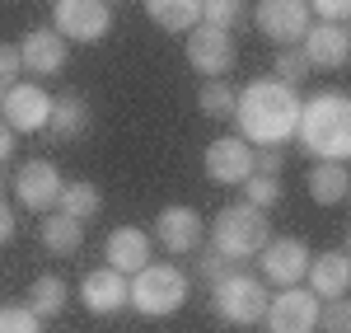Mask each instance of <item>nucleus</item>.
Returning a JSON list of instances; mask_svg holds the SVG:
<instances>
[{
  "label": "nucleus",
  "instance_id": "obj_6",
  "mask_svg": "<svg viewBox=\"0 0 351 333\" xmlns=\"http://www.w3.org/2000/svg\"><path fill=\"white\" fill-rule=\"evenodd\" d=\"M267 333H314L319 329V296L309 286H281L263 310Z\"/></svg>",
  "mask_w": 351,
  "mask_h": 333
},
{
  "label": "nucleus",
  "instance_id": "obj_34",
  "mask_svg": "<svg viewBox=\"0 0 351 333\" xmlns=\"http://www.w3.org/2000/svg\"><path fill=\"white\" fill-rule=\"evenodd\" d=\"M19 76V47H10V43H0V89H10Z\"/></svg>",
  "mask_w": 351,
  "mask_h": 333
},
{
  "label": "nucleus",
  "instance_id": "obj_13",
  "mask_svg": "<svg viewBox=\"0 0 351 333\" xmlns=\"http://www.w3.org/2000/svg\"><path fill=\"white\" fill-rule=\"evenodd\" d=\"M206 174L216 183H243L253 174V146L243 137H220L206 146Z\"/></svg>",
  "mask_w": 351,
  "mask_h": 333
},
{
  "label": "nucleus",
  "instance_id": "obj_10",
  "mask_svg": "<svg viewBox=\"0 0 351 333\" xmlns=\"http://www.w3.org/2000/svg\"><path fill=\"white\" fill-rule=\"evenodd\" d=\"M253 19L263 28V38L291 47V43L304 38V28H309V5H304V0H258Z\"/></svg>",
  "mask_w": 351,
  "mask_h": 333
},
{
  "label": "nucleus",
  "instance_id": "obj_4",
  "mask_svg": "<svg viewBox=\"0 0 351 333\" xmlns=\"http://www.w3.org/2000/svg\"><path fill=\"white\" fill-rule=\"evenodd\" d=\"M127 301H132L141 314L160 319V314H173V310L188 301V277L169 263H145L141 273H132L127 282Z\"/></svg>",
  "mask_w": 351,
  "mask_h": 333
},
{
  "label": "nucleus",
  "instance_id": "obj_7",
  "mask_svg": "<svg viewBox=\"0 0 351 333\" xmlns=\"http://www.w3.org/2000/svg\"><path fill=\"white\" fill-rule=\"evenodd\" d=\"M52 19H56L61 38H71V43H99L112 28V10H108V0H56Z\"/></svg>",
  "mask_w": 351,
  "mask_h": 333
},
{
  "label": "nucleus",
  "instance_id": "obj_15",
  "mask_svg": "<svg viewBox=\"0 0 351 333\" xmlns=\"http://www.w3.org/2000/svg\"><path fill=\"white\" fill-rule=\"evenodd\" d=\"M19 66H28L33 76H56L66 66V38L56 28H33L19 43Z\"/></svg>",
  "mask_w": 351,
  "mask_h": 333
},
{
  "label": "nucleus",
  "instance_id": "obj_12",
  "mask_svg": "<svg viewBox=\"0 0 351 333\" xmlns=\"http://www.w3.org/2000/svg\"><path fill=\"white\" fill-rule=\"evenodd\" d=\"M14 197L24 202L28 211H52L56 197H61V174H56L52 160H28L14 174Z\"/></svg>",
  "mask_w": 351,
  "mask_h": 333
},
{
  "label": "nucleus",
  "instance_id": "obj_11",
  "mask_svg": "<svg viewBox=\"0 0 351 333\" xmlns=\"http://www.w3.org/2000/svg\"><path fill=\"white\" fill-rule=\"evenodd\" d=\"M188 61H192V71L220 80V76L234 66V43H230V33H225V28H206V24L188 28Z\"/></svg>",
  "mask_w": 351,
  "mask_h": 333
},
{
  "label": "nucleus",
  "instance_id": "obj_26",
  "mask_svg": "<svg viewBox=\"0 0 351 333\" xmlns=\"http://www.w3.org/2000/svg\"><path fill=\"white\" fill-rule=\"evenodd\" d=\"M243 197H248V207H258V211L276 207V202L286 197L281 174H248V179H243Z\"/></svg>",
  "mask_w": 351,
  "mask_h": 333
},
{
  "label": "nucleus",
  "instance_id": "obj_33",
  "mask_svg": "<svg viewBox=\"0 0 351 333\" xmlns=\"http://www.w3.org/2000/svg\"><path fill=\"white\" fill-rule=\"evenodd\" d=\"M253 174H281V146H258L253 150Z\"/></svg>",
  "mask_w": 351,
  "mask_h": 333
},
{
  "label": "nucleus",
  "instance_id": "obj_30",
  "mask_svg": "<svg viewBox=\"0 0 351 333\" xmlns=\"http://www.w3.org/2000/svg\"><path fill=\"white\" fill-rule=\"evenodd\" d=\"M309 71H314V66L304 61V52H291V47H286V52L276 56V76H271V80H281V84H291V89H295V84H304Z\"/></svg>",
  "mask_w": 351,
  "mask_h": 333
},
{
  "label": "nucleus",
  "instance_id": "obj_2",
  "mask_svg": "<svg viewBox=\"0 0 351 333\" xmlns=\"http://www.w3.org/2000/svg\"><path fill=\"white\" fill-rule=\"evenodd\" d=\"M295 137L319 160H347L351 155V99L342 89H324L309 104H300Z\"/></svg>",
  "mask_w": 351,
  "mask_h": 333
},
{
  "label": "nucleus",
  "instance_id": "obj_18",
  "mask_svg": "<svg viewBox=\"0 0 351 333\" xmlns=\"http://www.w3.org/2000/svg\"><path fill=\"white\" fill-rule=\"evenodd\" d=\"M155 235H160V244L169 253H188V249L202 244V216L192 207H164Z\"/></svg>",
  "mask_w": 351,
  "mask_h": 333
},
{
  "label": "nucleus",
  "instance_id": "obj_21",
  "mask_svg": "<svg viewBox=\"0 0 351 333\" xmlns=\"http://www.w3.org/2000/svg\"><path fill=\"white\" fill-rule=\"evenodd\" d=\"M145 14L164 33H188L202 24V0H145Z\"/></svg>",
  "mask_w": 351,
  "mask_h": 333
},
{
  "label": "nucleus",
  "instance_id": "obj_32",
  "mask_svg": "<svg viewBox=\"0 0 351 333\" xmlns=\"http://www.w3.org/2000/svg\"><path fill=\"white\" fill-rule=\"evenodd\" d=\"M304 5H314V14H319L324 24H342L351 14V0H304Z\"/></svg>",
  "mask_w": 351,
  "mask_h": 333
},
{
  "label": "nucleus",
  "instance_id": "obj_27",
  "mask_svg": "<svg viewBox=\"0 0 351 333\" xmlns=\"http://www.w3.org/2000/svg\"><path fill=\"white\" fill-rule=\"evenodd\" d=\"M234 94H239V89H230L225 80H206L202 94H197V104H202L206 117H234Z\"/></svg>",
  "mask_w": 351,
  "mask_h": 333
},
{
  "label": "nucleus",
  "instance_id": "obj_28",
  "mask_svg": "<svg viewBox=\"0 0 351 333\" xmlns=\"http://www.w3.org/2000/svg\"><path fill=\"white\" fill-rule=\"evenodd\" d=\"M319 329H324V333H351L347 296H337V301H319Z\"/></svg>",
  "mask_w": 351,
  "mask_h": 333
},
{
  "label": "nucleus",
  "instance_id": "obj_3",
  "mask_svg": "<svg viewBox=\"0 0 351 333\" xmlns=\"http://www.w3.org/2000/svg\"><path fill=\"white\" fill-rule=\"evenodd\" d=\"M267 240H271L267 211H258V207H248V202H243V207H225L216 221H211V249L225 253L230 263L253 258Z\"/></svg>",
  "mask_w": 351,
  "mask_h": 333
},
{
  "label": "nucleus",
  "instance_id": "obj_25",
  "mask_svg": "<svg viewBox=\"0 0 351 333\" xmlns=\"http://www.w3.org/2000/svg\"><path fill=\"white\" fill-rule=\"evenodd\" d=\"M66 301H71V291H66V282H61V277H38L33 286H28V310H33L38 319L61 314Z\"/></svg>",
  "mask_w": 351,
  "mask_h": 333
},
{
  "label": "nucleus",
  "instance_id": "obj_9",
  "mask_svg": "<svg viewBox=\"0 0 351 333\" xmlns=\"http://www.w3.org/2000/svg\"><path fill=\"white\" fill-rule=\"evenodd\" d=\"M0 108H5V127L10 132H43L47 117H52V94H43L38 84H10L0 94Z\"/></svg>",
  "mask_w": 351,
  "mask_h": 333
},
{
  "label": "nucleus",
  "instance_id": "obj_36",
  "mask_svg": "<svg viewBox=\"0 0 351 333\" xmlns=\"http://www.w3.org/2000/svg\"><path fill=\"white\" fill-rule=\"evenodd\" d=\"M10 240H14V211L0 202V244H10Z\"/></svg>",
  "mask_w": 351,
  "mask_h": 333
},
{
  "label": "nucleus",
  "instance_id": "obj_1",
  "mask_svg": "<svg viewBox=\"0 0 351 333\" xmlns=\"http://www.w3.org/2000/svg\"><path fill=\"white\" fill-rule=\"evenodd\" d=\"M234 117H239V137L248 146H286L300 122V94L291 84L263 76V80L243 84V94H234Z\"/></svg>",
  "mask_w": 351,
  "mask_h": 333
},
{
  "label": "nucleus",
  "instance_id": "obj_19",
  "mask_svg": "<svg viewBox=\"0 0 351 333\" xmlns=\"http://www.w3.org/2000/svg\"><path fill=\"white\" fill-rule=\"evenodd\" d=\"M150 263V235L145 230H136V225H122V230H112L108 235V268L112 273H122V277H132Z\"/></svg>",
  "mask_w": 351,
  "mask_h": 333
},
{
  "label": "nucleus",
  "instance_id": "obj_20",
  "mask_svg": "<svg viewBox=\"0 0 351 333\" xmlns=\"http://www.w3.org/2000/svg\"><path fill=\"white\" fill-rule=\"evenodd\" d=\"M351 179H347V165L342 160H319V165L309 169V197L314 202H324V207H337L342 197H347Z\"/></svg>",
  "mask_w": 351,
  "mask_h": 333
},
{
  "label": "nucleus",
  "instance_id": "obj_31",
  "mask_svg": "<svg viewBox=\"0 0 351 333\" xmlns=\"http://www.w3.org/2000/svg\"><path fill=\"white\" fill-rule=\"evenodd\" d=\"M0 333H43V319L28 306H5L0 310Z\"/></svg>",
  "mask_w": 351,
  "mask_h": 333
},
{
  "label": "nucleus",
  "instance_id": "obj_22",
  "mask_svg": "<svg viewBox=\"0 0 351 333\" xmlns=\"http://www.w3.org/2000/svg\"><path fill=\"white\" fill-rule=\"evenodd\" d=\"M43 244H47L56 258H71V253L84 244V221L66 216V211H52V216H43Z\"/></svg>",
  "mask_w": 351,
  "mask_h": 333
},
{
  "label": "nucleus",
  "instance_id": "obj_5",
  "mask_svg": "<svg viewBox=\"0 0 351 333\" xmlns=\"http://www.w3.org/2000/svg\"><path fill=\"white\" fill-rule=\"evenodd\" d=\"M211 296H216V314L225 319V324H239V329H248V324H263V310H267V286L258 277H248V273H225L220 282H211Z\"/></svg>",
  "mask_w": 351,
  "mask_h": 333
},
{
  "label": "nucleus",
  "instance_id": "obj_35",
  "mask_svg": "<svg viewBox=\"0 0 351 333\" xmlns=\"http://www.w3.org/2000/svg\"><path fill=\"white\" fill-rule=\"evenodd\" d=\"M230 268H234V263H230L225 253H216V249H211V253H202V277H206V282H220L225 273H230Z\"/></svg>",
  "mask_w": 351,
  "mask_h": 333
},
{
  "label": "nucleus",
  "instance_id": "obj_17",
  "mask_svg": "<svg viewBox=\"0 0 351 333\" xmlns=\"http://www.w3.org/2000/svg\"><path fill=\"white\" fill-rule=\"evenodd\" d=\"M80 301H84V310H94V314H117V310L127 306V277L112 273V268L84 273L80 277Z\"/></svg>",
  "mask_w": 351,
  "mask_h": 333
},
{
  "label": "nucleus",
  "instance_id": "obj_8",
  "mask_svg": "<svg viewBox=\"0 0 351 333\" xmlns=\"http://www.w3.org/2000/svg\"><path fill=\"white\" fill-rule=\"evenodd\" d=\"M253 258L263 263V277L276 282V286H300L304 282V268H309V249H304V240H295V235L267 240Z\"/></svg>",
  "mask_w": 351,
  "mask_h": 333
},
{
  "label": "nucleus",
  "instance_id": "obj_38",
  "mask_svg": "<svg viewBox=\"0 0 351 333\" xmlns=\"http://www.w3.org/2000/svg\"><path fill=\"white\" fill-rule=\"evenodd\" d=\"M0 183H5V174H0Z\"/></svg>",
  "mask_w": 351,
  "mask_h": 333
},
{
  "label": "nucleus",
  "instance_id": "obj_14",
  "mask_svg": "<svg viewBox=\"0 0 351 333\" xmlns=\"http://www.w3.org/2000/svg\"><path fill=\"white\" fill-rule=\"evenodd\" d=\"M347 56H351L347 24H314V28H304V61H309V66L337 71V66H347Z\"/></svg>",
  "mask_w": 351,
  "mask_h": 333
},
{
  "label": "nucleus",
  "instance_id": "obj_16",
  "mask_svg": "<svg viewBox=\"0 0 351 333\" xmlns=\"http://www.w3.org/2000/svg\"><path fill=\"white\" fill-rule=\"evenodd\" d=\"M304 282H309V291H314L319 301H337V296H347V286H351V258L337 253V249L319 253V258H309Z\"/></svg>",
  "mask_w": 351,
  "mask_h": 333
},
{
  "label": "nucleus",
  "instance_id": "obj_37",
  "mask_svg": "<svg viewBox=\"0 0 351 333\" xmlns=\"http://www.w3.org/2000/svg\"><path fill=\"white\" fill-rule=\"evenodd\" d=\"M10 150H14V132H10V127L0 122V165L10 160Z\"/></svg>",
  "mask_w": 351,
  "mask_h": 333
},
{
  "label": "nucleus",
  "instance_id": "obj_39",
  "mask_svg": "<svg viewBox=\"0 0 351 333\" xmlns=\"http://www.w3.org/2000/svg\"><path fill=\"white\" fill-rule=\"evenodd\" d=\"M0 94H5V89H0Z\"/></svg>",
  "mask_w": 351,
  "mask_h": 333
},
{
  "label": "nucleus",
  "instance_id": "obj_24",
  "mask_svg": "<svg viewBox=\"0 0 351 333\" xmlns=\"http://www.w3.org/2000/svg\"><path fill=\"white\" fill-rule=\"evenodd\" d=\"M56 207L66 211V216H75V221H94L99 216V207H104V197L94 183H61V197H56Z\"/></svg>",
  "mask_w": 351,
  "mask_h": 333
},
{
  "label": "nucleus",
  "instance_id": "obj_29",
  "mask_svg": "<svg viewBox=\"0 0 351 333\" xmlns=\"http://www.w3.org/2000/svg\"><path fill=\"white\" fill-rule=\"evenodd\" d=\"M202 24L230 33V28L239 24V0H202Z\"/></svg>",
  "mask_w": 351,
  "mask_h": 333
},
{
  "label": "nucleus",
  "instance_id": "obj_23",
  "mask_svg": "<svg viewBox=\"0 0 351 333\" xmlns=\"http://www.w3.org/2000/svg\"><path fill=\"white\" fill-rule=\"evenodd\" d=\"M47 127H52L56 141L80 137L84 127H89V104H84L80 94H61V99H52V117H47Z\"/></svg>",
  "mask_w": 351,
  "mask_h": 333
}]
</instances>
